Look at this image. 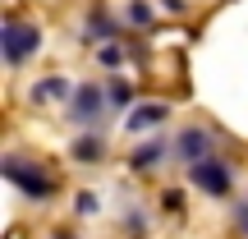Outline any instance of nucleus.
<instances>
[{"instance_id": "nucleus-5", "label": "nucleus", "mask_w": 248, "mask_h": 239, "mask_svg": "<svg viewBox=\"0 0 248 239\" xmlns=\"http://www.w3.org/2000/svg\"><path fill=\"white\" fill-rule=\"evenodd\" d=\"M106 101H110V97L97 88V83H83V88L69 97V115L78 120V124H97L101 111H106Z\"/></svg>"}, {"instance_id": "nucleus-14", "label": "nucleus", "mask_w": 248, "mask_h": 239, "mask_svg": "<svg viewBox=\"0 0 248 239\" xmlns=\"http://www.w3.org/2000/svg\"><path fill=\"white\" fill-rule=\"evenodd\" d=\"M78 212H83V216L97 212V193H78Z\"/></svg>"}, {"instance_id": "nucleus-3", "label": "nucleus", "mask_w": 248, "mask_h": 239, "mask_svg": "<svg viewBox=\"0 0 248 239\" xmlns=\"http://www.w3.org/2000/svg\"><path fill=\"white\" fill-rule=\"evenodd\" d=\"M188 179H193L202 193H212V198H221V193H230L234 189V175H230V166L225 161H198V166H188Z\"/></svg>"}, {"instance_id": "nucleus-2", "label": "nucleus", "mask_w": 248, "mask_h": 239, "mask_svg": "<svg viewBox=\"0 0 248 239\" xmlns=\"http://www.w3.org/2000/svg\"><path fill=\"white\" fill-rule=\"evenodd\" d=\"M0 46H5V64L9 69H23V60L42 46V32H37L32 23H14V18H9L5 32H0Z\"/></svg>"}, {"instance_id": "nucleus-9", "label": "nucleus", "mask_w": 248, "mask_h": 239, "mask_svg": "<svg viewBox=\"0 0 248 239\" xmlns=\"http://www.w3.org/2000/svg\"><path fill=\"white\" fill-rule=\"evenodd\" d=\"M161 157H166V143H161V138H147V147H138V152H133V157H129V166H133V170H147V166H156Z\"/></svg>"}, {"instance_id": "nucleus-1", "label": "nucleus", "mask_w": 248, "mask_h": 239, "mask_svg": "<svg viewBox=\"0 0 248 239\" xmlns=\"http://www.w3.org/2000/svg\"><path fill=\"white\" fill-rule=\"evenodd\" d=\"M0 170H5V179H14V184L23 189L28 198H51V193H55V179L46 175L42 166H28V161H23V157H14V152L0 161Z\"/></svg>"}, {"instance_id": "nucleus-4", "label": "nucleus", "mask_w": 248, "mask_h": 239, "mask_svg": "<svg viewBox=\"0 0 248 239\" xmlns=\"http://www.w3.org/2000/svg\"><path fill=\"white\" fill-rule=\"evenodd\" d=\"M212 147H216V138H212V129H202V124H193V129H184V133L175 138L179 161H188V166H198V161H212Z\"/></svg>"}, {"instance_id": "nucleus-15", "label": "nucleus", "mask_w": 248, "mask_h": 239, "mask_svg": "<svg viewBox=\"0 0 248 239\" xmlns=\"http://www.w3.org/2000/svg\"><path fill=\"white\" fill-rule=\"evenodd\" d=\"M55 239H69V235H55Z\"/></svg>"}, {"instance_id": "nucleus-6", "label": "nucleus", "mask_w": 248, "mask_h": 239, "mask_svg": "<svg viewBox=\"0 0 248 239\" xmlns=\"http://www.w3.org/2000/svg\"><path fill=\"white\" fill-rule=\"evenodd\" d=\"M120 32V23H115V14H110V9H92V14H88V37H92V42H110V37H115Z\"/></svg>"}, {"instance_id": "nucleus-13", "label": "nucleus", "mask_w": 248, "mask_h": 239, "mask_svg": "<svg viewBox=\"0 0 248 239\" xmlns=\"http://www.w3.org/2000/svg\"><path fill=\"white\" fill-rule=\"evenodd\" d=\"M106 97L115 101V106H129V97H133V92H129V83H124V79H115V83H110V92H106Z\"/></svg>"}, {"instance_id": "nucleus-8", "label": "nucleus", "mask_w": 248, "mask_h": 239, "mask_svg": "<svg viewBox=\"0 0 248 239\" xmlns=\"http://www.w3.org/2000/svg\"><path fill=\"white\" fill-rule=\"evenodd\" d=\"M170 115V106H161V101H152V106H142V111H133L129 115V129L138 133V129H152V124H161Z\"/></svg>"}, {"instance_id": "nucleus-11", "label": "nucleus", "mask_w": 248, "mask_h": 239, "mask_svg": "<svg viewBox=\"0 0 248 239\" xmlns=\"http://www.w3.org/2000/svg\"><path fill=\"white\" fill-rule=\"evenodd\" d=\"M129 23L147 28V23H152V5H142V0H133V5H129Z\"/></svg>"}, {"instance_id": "nucleus-12", "label": "nucleus", "mask_w": 248, "mask_h": 239, "mask_svg": "<svg viewBox=\"0 0 248 239\" xmlns=\"http://www.w3.org/2000/svg\"><path fill=\"white\" fill-rule=\"evenodd\" d=\"M101 64H106V69H120V64H124V51H120L115 42H110V46H101Z\"/></svg>"}, {"instance_id": "nucleus-7", "label": "nucleus", "mask_w": 248, "mask_h": 239, "mask_svg": "<svg viewBox=\"0 0 248 239\" xmlns=\"http://www.w3.org/2000/svg\"><path fill=\"white\" fill-rule=\"evenodd\" d=\"M69 152H74V161H83V166H97V161L106 157V143H101L97 133H88V138H78Z\"/></svg>"}, {"instance_id": "nucleus-10", "label": "nucleus", "mask_w": 248, "mask_h": 239, "mask_svg": "<svg viewBox=\"0 0 248 239\" xmlns=\"http://www.w3.org/2000/svg\"><path fill=\"white\" fill-rule=\"evenodd\" d=\"M60 97H74V88L64 79H46V83L32 88V101H60Z\"/></svg>"}]
</instances>
